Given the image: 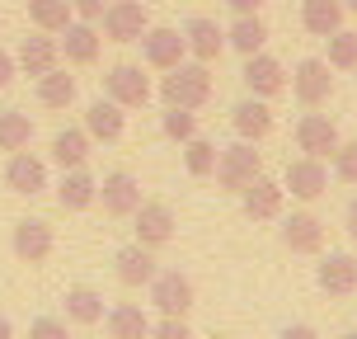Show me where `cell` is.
<instances>
[{"label": "cell", "instance_id": "1", "mask_svg": "<svg viewBox=\"0 0 357 339\" xmlns=\"http://www.w3.org/2000/svg\"><path fill=\"white\" fill-rule=\"evenodd\" d=\"M160 99L165 108H202L212 99V71H207V62H178L169 66L160 80Z\"/></svg>", "mask_w": 357, "mask_h": 339}, {"label": "cell", "instance_id": "16", "mask_svg": "<svg viewBox=\"0 0 357 339\" xmlns=\"http://www.w3.org/2000/svg\"><path fill=\"white\" fill-rule=\"evenodd\" d=\"M183 43H188L193 62H216V57L226 52V29H221L216 19H207V15H193L188 24H183Z\"/></svg>", "mask_w": 357, "mask_h": 339}, {"label": "cell", "instance_id": "9", "mask_svg": "<svg viewBox=\"0 0 357 339\" xmlns=\"http://www.w3.org/2000/svg\"><path fill=\"white\" fill-rule=\"evenodd\" d=\"M282 198H287V189L278 184V179H268V175H254L250 184L240 189L245 217H254V222H273V217H282Z\"/></svg>", "mask_w": 357, "mask_h": 339}, {"label": "cell", "instance_id": "40", "mask_svg": "<svg viewBox=\"0 0 357 339\" xmlns=\"http://www.w3.org/2000/svg\"><path fill=\"white\" fill-rule=\"evenodd\" d=\"M15 71H19V66H15V57H10L5 48H0V89H5L10 80H15Z\"/></svg>", "mask_w": 357, "mask_h": 339}, {"label": "cell", "instance_id": "26", "mask_svg": "<svg viewBox=\"0 0 357 339\" xmlns=\"http://www.w3.org/2000/svg\"><path fill=\"white\" fill-rule=\"evenodd\" d=\"M301 29L315 38H329L343 29V0H305L301 5Z\"/></svg>", "mask_w": 357, "mask_h": 339}, {"label": "cell", "instance_id": "8", "mask_svg": "<svg viewBox=\"0 0 357 339\" xmlns=\"http://www.w3.org/2000/svg\"><path fill=\"white\" fill-rule=\"evenodd\" d=\"M291 89H296V99H301L305 108L329 104V94H334V75H329V62H320V57H305L301 66H296V75H291Z\"/></svg>", "mask_w": 357, "mask_h": 339}, {"label": "cell", "instance_id": "36", "mask_svg": "<svg viewBox=\"0 0 357 339\" xmlns=\"http://www.w3.org/2000/svg\"><path fill=\"white\" fill-rule=\"evenodd\" d=\"M334 175L343 184H357V142H339V151H334Z\"/></svg>", "mask_w": 357, "mask_h": 339}, {"label": "cell", "instance_id": "17", "mask_svg": "<svg viewBox=\"0 0 357 339\" xmlns=\"http://www.w3.org/2000/svg\"><path fill=\"white\" fill-rule=\"evenodd\" d=\"M5 189L24 194V198H38L47 189V165L38 161V156H29V151H15L10 165H5Z\"/></svg>", "mask_w": 357, "mask_h": 339}, {"label": "cell", "instance_id": "12", "mask_svg": "<svg viewBox=\"0 0 357 339\" xmlns=\"http://www.w3.org/2000/svg\"><path fill=\"white\" fill-rule=\"evenodd\" d=\"M94 203H104L108 217H132L142 208V184H137V175H127V170H113V175L99 184V198H94Z\"/></svg>", "mask_w": 357, "mask_h": 339}, {"label": "cell", "instance_id": "10", "mask_svg": "<svg viewBox=\"0 0 357 339\" xmlns=\"http://www.w3.org/2000/svg\"><path fill=\"white\" fill-rule=\"evenodd\" d=\"M61 57L71 62V66H94L99 62V48H104V38H99V29L89 24V19H71L66 29H61Z\"/></svg>", "mask_w": 357, "mask_h": 339}, {"label": "cell", "instance_id": "43", "mask_svg": "<svg viewBox=\"0 0 357 339\" xmlns=\"http://www.w3.org/2000/svg\"><path fill=\"white\" fill-rule=\"evenodd\" d=\"M348 236H353V240H357V198H353V203H348Z\"/></svg>", "mask_w": 357, "mask_h": 339}, {"label": "cell", "instance_id": "34", "mask_svg": "<svg viewBox=\"0 0 357 339\" xmlns=\"http://www.w3.org/2000/svg\"><path fill=\"white\" fill-rule=\"evenodd\" d=\"M329 71H357V34L353 29L329 34Z\"/></svg>", "mask_w": 357, "mask_h": 339}, {"label": "cell", "instance_id": "15", "mask_svg": "<svg viewBox=\"0 0 357 339\" xmlns=\"http://www.w3.org/2000/svg\"><path fill=\"white\" fill-rule=\"evenodd\" d=\"M296 146H301L305 156H315V161L334 156V151H339V127H334V118L305 113L301 123H296Z\"/></svg>", "mask_w": 357, "mask_h": 339}, {"label": "cell", "instance_id": "29", "mask_svg": "<svg viewBox=\"0 0 357 339\" xmlns=\"http://www.w3.org/2000/svg\"><path fill=\"white\" fill-rule=\"evenodd\" d=\"M66 321L71 325H99L104 321V292H94V287H71L66 292Z\"/></svg>", "mask_w": 357, "mask_h": 339}, {"label": "cell", "instance_id": "47", "mask_svg": "<svg viewBox=\"0 0 357 339\" xmlns=\"http://www.w3.org/2000/svg\"><path fill=\"white\" fill-rule=\"evenodd\" d=\"M216 339H231V335H216Z\"/></svg>", "mask_w": 357, "mask_h": 339}, {"label": "cell", "instance_id": "14", "mask_svg": "<svg viewBox=\"0 0 357 339\" xmlns=\"http://www.w3.org/2000/svg\"><path fill=\"white\" fill-rule=\"evenodd\" d=\"M282 189H291V198H301V203H315V198L329 189V170H324V161H315V156H301V161L287 165Z\"/></svg>", "mask_w": 357, "mask_h": 339}, {"label": "cell", "instance_id": "41", "mask_svg": "<svg viewBox=\"0 0 357 339\" xmlns=\"http://www.w3.org/2000/svg\"><path fill=\"white\" fill-rule=\"evenodd\" d=\"M282 339H320V335H315V325H287Z\"/></svg>", "mask_w": 357, "mask_h": 339}, {"label": "cell", "instance_id": "27", "mask_svg": "<svg viewBox=\"0 0 357 339\" xmlns=\"http://www.w3.org/2000/svg\"><path fill=\"white\" fill-rule=\"evenodd\" d=\"M264 43H268V24L259 15H235V24L226 29V48H235L240 57L264 52Z\"/></svg>", "mask_w": 357, "mask_h": 339}, {"label": "cell", "instance_id": "22", "mask_svg": "<svg viewBox=\"0 0 357 339\" xmlns=\"http://www.w3.org/2000/svg\"><path fill=\"white\" fill-rule=\"evenodd\" d=\"M85 132H89V142H123V132H127L123 108L113 99H94L85 108Z\"/></svg>", "mask_w": 357, "mask_h": 339}, {"label": "cell", "instance_id": "25", "mask_svg": "<svg viewBox=\"0 0 357 339\" xmlns=\"http://www.w3.org/2000/svg\"><path fill=\"white\" fill-rule=\"evenodd\" d=\"M104 325H108V339H146L151 335V316H146L137 302H118L104 311Z\"/></svg>", "mask_w": 357, "mask_h": 339}, {"label": "cell", "instance_id": "3", "mask_svg": "<svg viewBox=\"0 0 357 339\" xmlns=\"http://www.w3.org/2000/svg\"><path fill=\"white\" fill-rule=\"evenodd\" d=\"M146 287H151V306H155L160 316H188V311H193V278H188V273L155 268V278Z\"/></svg>", "mask_w": 357, "mask_h": 339}, {"label": "cell", "instance_id": "37", "mask_svg": "<svg viewBox=\"0 0 357 339\" xmlns=\"http://www.w3.org/2000/svg\"><path fill=\"white\" fill-rule=\"evenodd\" d=\"M146 339H193V330H188L183 316H160V321L151 325V335H146Z\"/></svg>", "mask_w": 357, "mask_h": 339}, {"label": "cell", "instance_id": "42", "mask_svg": "<svg viewBox=\"0 0 357 339\" xmlns=\"http://www.w3.org/2000/svg\"><path fill=\"white\" fill-rule=\"evenodd\" d=\"M226 5H231L235 15H259V5H264V0H226Z\"/></svg>", "mask_w": 357, "mask_h": 339}, {"label": "cell", "instance_id": "33", "mask_svg": "<svg viewBox=\"0 0 357 339\" xmlns=\"http://www.w3.org/2000/svg\"><path fill=\"white\" fill-rule=\"evenodd\" d=\"M183 165H188L193 179H207L216 170V146L207 142V137H188V142H183Z\"/></svg>", "mask_w": 357, "mask_h": 339}, {"label": "cell", "instance_id": "5", "mask_svg": "<svg viewBox=\"0 0 357 339\" xmlns=\"http://www.w3.org/2000/svg\"><path fill=\"white\" fill-rule=\"evenodd\" d=\"M104 89L118 108H146L151 104V75H142V66H132V62L113 66L104 75Z\"/></svg>", "mask_w": 357, "mask_h": 339}, {"label": "cell", "instance_id": "38", "mask_svg": "<svg viewBox=\"0 0 357 339\" xmlns=\"http://www.w3.org/2000/svg\"><path fill=\"white\" fill-rule=\"evenodd\" d=\"M29 339H66V321L61 316H38L29 325Z\"/></svg>", "mask_w": 357, "mask_h": 339}, {"label": "cell", "instance_id": "45", "mask_svg": "<svg viewBox=\"0 0 357 339\" xmlns=\"http://www.w3.org/2000/svg\"><path fill=\"white\" fill-rule=\"evenodd\" d=\"M343 15H357V0H343Z\"/></svg>", "mask_w": 357, "mask_h": 339}, {"label": "cell", "instance_id": "6", "mask_svg": "<svg viewBox=\"0 0 357 339\" xmlns=\"http://www.w3.org/2000/svg\"><path fill=\"white\" fill-rule=\"evenodd\" d=\"M137 245H146V250H160V245H169L174 240V208L169 203H146L142 198V208H137Z\"/></svg>", "mask_w": 357, "mask_h": 339}, {"label": "cell", "instance_id": "20", "mask_svg": "<svg viewBox=\"0 0 357 339\" xmlns=\"http://www.w3.org/2000/svg\"><path fill=\"white\" fill-rule=\"evenodd\" d=\"M56 62H61V48H56V38L52 34H29L24 43H19V52H15V66L19 71H29V75H43V71H52Z\"/></svg>", "mask_w": 357, "mask_h": 339}, {"label": "cell", "instance_id": "18", "mask_svg": "<svg viewBox=\"0 0 357 339\" xmlns=\"http://www.w3.org/2000/svg\"><path fill=\"white\" fill-rule=\"evenodd\" d=\"M282 245L291 254H320L324 250V222L315 212H291L282 222Z\"/></svg>", "mask_w": 357, "mask_h": 339}, {"label": "cell", "instance_id": "30", "mask_svg": "<svg viewBox=\"0 0 357 339\" xmlns=\"http://www.w3.org/2000/svg\"><path fill=\"white\" fill-rule=\"evenodd\" d=\"M71 99H75V75H66L61 66L38 75V104L43 108H71Z\"/></svg>", "mask_w": 357, "mask_h": 339}, {"label": "cell", "instance_id": "23", "mask_svg": "<svg viewBox=\"0 0 357 339\" xmlns=\"http://www.w3.org/2000/svg\"><path fill=\"white\" fill-rule=\"evenodd\" d=\"M94 198H99V179L89 175L85 165H80V170H66L61 184H56V203H61L66 212H85V208H94Z\"/></svg>", "mask_w": 357, "mask_h": 339}, {"label": "cell", "instance_id": "46", "mask_svg": "<svg viewBox=\"0 0 357 339\" xmlns=\"http://www.w3.org/2000/svg\"><path fill=\"white\" fill-rule=\"evenodd\" d=\"M343 339H357V330H353V335H343Z\"/></svg>", "mask_w": 357, "mask_h": 339}, {"label": "cell", "instance_id": "24", "mask_svg": "<svg viewBox=\"0 0 357 339\" xmlns=\"http://www.w3.org/2000/svg\"><path fill=\"white\" fill-rule=\"evenodd\" d=\"M113 273H118V283L123 287H146L155 278V259L146 245H127V250L113 254Z\"/></svg>", "mask_w": 357, "mask_h": 339}, {"label": "cell", "instance_id": "44", "mask_svg": "<svg viewBox=\"0 0 357 339\" xmlns=\"http://www.w3.org/2000/svg\"><path fill=\"white\" fill-rule=\"evenodd\" d=\"M0 339H15V325H10V316H0Z\"/></svg>", "mask_w": 357, "mask_h": 339}, {"label": "cell", "instance_id": "39", "mask_svg": "<svg viewBox=\"0 0 357 339\" xmlns=\"http://www.w3.org/2000/svg\"><path fill=\"white\" fill-rule=\"evenodd\" d=\"M104 5H108V0H71V15H75V19H89V24H94V19L104 15Z\"/></svg>", "mask_w": 357, "mask_h": 339}, {"label": "cell", "instance_id": "4", "mask_svg": "<svg viewBox=\"0 0 357 339\" xmlns=\"http://www.w3.org/2000/svg\"><path fill=\"white\" fill-rule=\"evenodd\" d=\"M99 19H104V38L108 43H142V34L151 29L142 0H108Z\"/></svg>", "mask_w": 357, "mask_h": 339}, {"label": "cell", "instance_id": "7", "mask_svg": "<svg viewBox=\"0 0 357 339\" xmlns=\"http://www.w3.org/2000/svg\"><path fill=\"white\" fill-rule=\"evenodd\" d=\"M240 80L250 85L254 99H273V94H282V89H287V66L278 62V57H268V52H254V57H245Z\"/></svg>", "mask_w": 357, "mask_h": 339}, {"label": "cell", "instance_id": "2", "mask_svg": "<svg viewBox=\"0 0 357 339\" xmlns=\"http://www.w3.org/2000/svg\"><path fill=\"white\" fill-rule=\"evenodd\" d=\"M212 175H216V184H221L226 194H240L254 175H264V161H259L254 142H235V146H226V151H216Z\"/></svg>", "mask_w": 357, "mask_h": 339}, {"label": "cell", "instance_id": "28", "mask_svg": "<svg viewBox=\"0 0 357 339\" xmlns=\"http://www.w3.org/2000/svg\"><path fill=\"white\" fill-rule=\"evenodd\" d=\"M52 161L61 170H80L89 161V132L85 127H66V132H56L52 137Z\"/></svg>", "mask_w": 357, "mask_h": 339}, {"label": "cell", "instance_id": "11", "mask_svg": "<svg viewBox=\"0 0 357 339\" xmlns=\"http://www.w3.org/2000/svg\"><path fill=\"white\" fill-rule=\"evenodd\" d=\"M10 245H15V254L24 264H43V259L56 250V236L43 217H24V222H15V240H10Z\"/></svg>", "mask_w": 357, "mask_h": 339}, {"label": "cell", "instance_id": "19", "mask_svg": "<svg viewBox=\"0 0 357 339\" xmlns=\"http://www.w3.org/2000/svg\"><path fill=\"white\" fill-rule=\"evenodd\" d=\"M315 283L329 297H353L357 292V259L353 254H324L320 268H315Z\"/></svg>", "mask_w": 357, "mask_h": 339}, {"label": "cell", "instance_id": "35", "mask_svg": "<svg viewBox=\"0 0 357 339\" xmlns=\"http://www.w3.org/2000/svg\"><path fill=\"white\" fill-rule=\"evenodd\" d=\"M160 132L169 137V142L183 146L188 137H197V113H193V108H169V113L160 118Z\"/></svg>", "mask_w": 357, "mask_h": 339}, {"label": "cell", "instance_id": "13", "mask_svg": "<svg viewBox=\"0 0 357 339\" xmlns=\"http://www.w3.org/2000/svg\"><path fill=\"white\" fill-rule=\"evenodd\" d=\"M142 57H146V66L169 71V66H178V62L188 57V43H183L178 29H146L142 34Z\"/></svg>", "mask_w": 357, "mask_h": 339}, {"label": "cell", "instance_id": "32", "mask_svg": "<svg viewBox=\"0 0 357 339\" xmlns=\"http://www.w3.org/2000/svg\"><path fill=\"white\" fill-rule=\"evenodd\" d=\"M29 142H33V118L19 108L0 113V151H29Z\"/></svg>", "mask_w": 357, "mask_h": 339}, {"label": "cell", "instance_id": "21", "mask_svg": "<svg viewBox=\"0 0 357 339\" xmlns=\"http://www.w3.org/2000/svg\"><path fill=\"white\" fill-rule=\"evenodd\" d=\"M231 123L235 132H240V142H264L268 132H273V108H268V99H240V104L231 108Z\"/></svg>", "mask_w": 357, "mask_h": 339}, {"label": "cell", "instance_id": "31", "mask_svg": "<svg viewBox=\"0 0 357 339\" xmlns=\"http://www.w3.org/2000/svg\"><path fill=\"white\" fill-rule=\"evenodd\" d=\"M71 19V0H29V24L43 34H61Z\"/></svg>", "mask_w": 357, "mask_h": 339}]
</instances>
